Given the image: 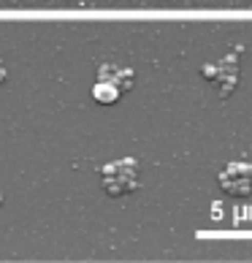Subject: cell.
<instances>
[{
    "label": "cell",
    "instance_id": "obj_2",
    "mask_svg": "<svg viewBox=\"0 0 252 263\" xmlns=\"http://www.w3.org/2000/svg\"><path fill=\"white\" fill-rule=\"evenodd\" d=\"M217 179L228 196H252V163H244V160L228 163Z\"/></svg>",
    "mask_w": 252,
    "mask_h": 263
},
{
    "label": "cell",
    "instance_id": "obj_1",
    "mask_svg": "<svg viewBox=\"0 0 252 263\" xmlns=\"http://www.w3.org/2000/svg\"><path fill=\"white\" fill-rule=\"evenodd\" d=\"M103 187L109 190V196H125L139 187V163L133 158L114 160L103 165Z\"/></svg>",
    "mask_w": 252,
    "mask_h": 263
},
{
    "label": "cell",
    "instance_id": "obj_5",
    "mask_svg": "<svg viewBox=\"0 0 252 263\" xmlns=\"http://www.w3.org/2000/svg\"><path fill=\"white\" fill-rule=\"evenodd\" d=\"M3 76H6V68H3V63H0V82H3Z\"/></svg>",
    "mask_w": 252,
    "mask_h": 263
},
{
    "label": "cell",
    "instance_id": "obj_6",
    "mask_svg": "<svg viewBox=\"0 0 252 263\" xmlns=\"http://www.w3.org/2000/svg\"><path fill=\"white\" fill-rule=\"evenodd\" d=\"M0 201H3V193H0Z\"/></svg>",
    "mask_w": 252,
    "mask_h": 263
},
{
    "label": "cell",
    "instance_id": "obj_4",
    "mask_svg": "<svg viewBox=\"0 0 252 263\" xmlns=\"http://www.w3.org/2000/svg\"><path fill=\"white\" fill-rule=\"evenodd\" d=\"M101 82L111 84L120 95H125L133 87V71L130 68H122V65H101Z\"/></svg>",
    "mask_w": 252,
    "mask_h": 263
},
{
    "label": "cell",
    "instance_id": "obj_3",
    "mask_svg": "<svg viewBox=\"0 0 252 263\" xmlns=\"http://www.w3.org/2000/svg\"><path fill=\"white\" fill-rule=\"evenodd\" d=\"M203 73L211 76V84L220 90V95H230L234 87H236V82H239V68L234 63V57H225V60H220L217 65L206 68Z\"/></svg>",
    "mask_w": 252,
    "mask_h": 263
}]
</instances>
